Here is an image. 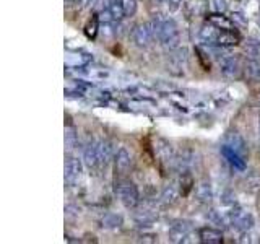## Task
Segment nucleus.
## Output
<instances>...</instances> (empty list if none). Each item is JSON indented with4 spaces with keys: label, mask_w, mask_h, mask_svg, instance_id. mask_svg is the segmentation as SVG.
I'll use <instances>...</instances> for the list:
<instances>
[{
    "label": "nucleus",
    "mask_w": 260,
    "mask_h": 244,
    "mask_svg": "<svg viewBox=\"0 0 260 244\" xmlns=\"http://www.w3.org/2000/svg\"><path fill=\"white\" fill-rule=\"evenodd\" d=\"M153 38H156L153 22L138 24V26L134 30V41L138 48H147L148 44L153 41Z\"/></svg>",
    "instance_id": "nucleus-3"
},
{
    "label": "nucleus",
    "mask_w": 260,
    "mask_h": 244,
    "mask_svg": "<svg viewBox=\"0 0 260 244\" xmlns=\"http://www.w3.org/2000/svg\"><path fill=\"white\" fill-rule=\"evenodd\" d=\"M117 194L120 197V202H122L127 208H134L138 204V190L134 182H129V181L120 182L117 188Z\"/></svg>",
    "instance_id": "nucleus-2"
},
{
    "label": "nucleus",
    "mask_w": 260,
    "mask_h": 244,
    "mask_svg": "<svg viewBox=\"0 0 260 244\" xmlns=\"http://www.w3.org/2000/svg\"><path fill=\"white\" fill-rule=\"evenodd\" d=\"M78 145V137L73 130H67L65 132V146L68 150H73L75 146Z\"/></svg>",
    "instance_id": "nucleus-22"
},
{
    "label": "nucleus",
    "mask_w": 260,
    "mask_h": 244,
    "mask_svg": "<svg viewBox=\"0 0 260 244\" xmlns=\"http://www.w3.org/2000/svg\"><path fill=\"white\" fill-rule=\"evenodd\" d=\"M85 33L88 38H94L98 33V18H93V20L86 24V28H85Z\"/></svg>",
    "instance_id": "nucleus-25"
},
{
    "label": "nucleus",
    "mask_w": 260,
    "mask_h": 244,
    "mask_svg": "<svg viewBox=\"0 0 260 244\" xmlns=\"http://www.w3.org/2000/svg\"><path fill=\"white\" fill-rule=\"evenodd\" d=\"M220 68H221V74L228 76V78H236L241 74V62L238 57L226 56L220 60Z\"/></svg>",
    "instance_id": "nucleus-5"
},
{
    "label": "nucleus",
    "mask_w": 260,
    "mask_h": 244,
    "mask_svg": "<svg viewBox=\"0 0 260 244\" xmlns=\"http://www.w3.org/2000/svg\"><path fill=\"white\" fill-rule=\"evenodd\" d=\"M241 42V36L238 33H234L233 30H220L217 44L220 46H236Z\"/></svg>",
    "instance_id": "nucleus-10"
},
{
    "label": "nucleus",
    "mask_w": 260,
    "mask_h": 244,
    "mask_svg": "<svg viewBox=\"0 0 260 244\" xmlns=\"http://www.w3.org/2000/svg\"><path fill=\"white\" fill-rule=\"evenodd\" d=\"M230 218H231L233 226L241 230V231H247V230H251L254 226V216L249 214V212H246L243 208L233 210Z\"/></svg>",
    "instance_id": "nucleus-4"
},
{
    "label": "nucleus",
    "mask_w": 260,
    "mask_h": 244,
    "mask_svg": "<svg viewBox=\"0 0 260 244\" xmlns=\"http://www.w3.org/2000/svg\"><path fill=\"white\" fill-rule=\"evenodd\" d=\"M192 188H194V179H192V176H190L189 172L182 174V178H181V194L182 196H189V192L192 190Z\"/></svg>",
    "instance_id": "nucleus-19"
},
{
    "label": "nucleus",
    "mask_w": 260,
    "mask_h": 244,
    "mask_svg": "<svg viewBox=\"0 0 260 244\" xmlns=\"http://www.w3.org/2000/svg\"><path fill=\"white\" fill-rule=\"evenodd\" d=\"M81 176V163L80 160L68 156L65 160V181L68 184H75Z\"/></svg>",
    "instance_id": "nucleus-6"
},
{
    "label": "nucleus",
    "mask_w": 260,
    "mask_h": 244,
    "mask_svg": "<svg viewBox=\"0 0 260 244\" xmlns=\"http://www.w3.org/2000/svg\"><path fill=\"white\" fill-rule=\"evenodd\" d=\"M225 146H226V148H230V150L238 152V153L244 152V142H243V138L238 136V134H231V136H228Z\"/></svg>",
    "instance_id": "nucleus-14"
},
{
    "label": "nucleus",
    "mask_w": 260,
    "mask_h": 244,
    "mask_svg": "<svg viewBox=\"0 0 260 244\" xmlns=\"http://www.w3.org/2000/svg\"><path fill=\"white\" fill-rule=\"evenodd\" d=\"M153 24L156 38L164 48L174 49L179 46V30L173 20H155Z\"/></svg>",
    "instance_id": "nucleus-1"
},
{
    "label": "nucleus",
    "mask_w": 260,
    "mask_h": 244,
    "mask_svg": "<svg viewBox=\"0 0 260 244\" xmlns=\"http://www.w3.org/2000/svg\"><path fill=\"white\" fill-rule=\"evenodd\" d=\"M247 76L256 82H260V62L259 60H249L246 64Z\"/></svg>",
    "instance_id": "nucleus-15"
},
{
    "label": "nucleus",
    "mask_w": 260,
    "mask_h": 244,
    "mask_svg": "<svg viewBox=\"0 0 260 244\" xmlns=\"http://www.w3.org/2000/svg\"><path fill=\"white\" fill-rule=\"evenodd\" d=\"M83 158H85V164L90 170H94V168H98V166H101V163H99V153H98V144H90V145H88L85 148Z\"/></svg>",
    "instance_id": "nucleus-8"
},
{
    "label": "nucleus",
    "mask_w": 260,
    "mask_h": 244,
    "mask_svg": "<svg viewBox=\"0 0 260 244\" xmlns=\"http://www.w3.org/2000/svg\"><path fill=\"white\" fill-rule=\"evenodd\" d=\"M218 34H220V30L218 28H215V26H205V28H202V31H200V40L204 41L205 44H217Z\"/></svg>",
    "instance_id": "nucleus-12"
},
{
    "label": "nucleus",
    "mask_w": 260,
    "mask_h": 244,
    "mask_svg": "<svg viewBox=\"0 0 260 244\" xmlns=\"http://www.w3.org/2000/svg\"><path fill=\"white\" fill-rule=\"evenodd\" d=\"M120 5H122L124 15L125 16H134L137 12V0H120Z\"/></svg>",
    "instance_id": "nucleus-20"
},
{
    "label": "nucleus",
    "mask_w": 260,
    "mask_h": 244,
    "mask_svg": "<svg viewBox=\"0 0 260 244\" xmlns=\"http://www.w3.org/2000/svg\"><path fill=\"white\" fill-rule=\"evenodd\" d=\"M226 0H213V10L215 12H225Z\"/></svg>",
    "instance_id": "nucleus-26"
},
{
    "label": "nucleus",
    "mask_w": 260,
    "mask_h": 244,
    "mask_svg": "<svg viewBox=\"0 0 260 244\" xmlns=\"http://www.w3.org/2000/svg\"><path fill=\"white\" fill-rule=\"evenodd\" d=\"M80 2H81V4H83V5H85V7H88V5H91V4L94 2V0H80Z\"/></svg>",
    "instance_id": "nucleus-28"
},
{
    "label": "nucleus",
    "mask_w": 260,
    "mask_h": 244,
    "mask_svg": "<svg viewBox=\"0 0 260 244\" xmlns=\"http://www.w3.org/2000/svg\"><path fill=\"white\" fill-rule=\"evenodd\" d=\"M130 166H132L130 153L127 152L125 148H120L117 152V155H116V170L120 172V174H125V172L130 170Z\"/></svg>",
    "instance_id": "nucleus-9"
},
{
    "label": "nucleus",
    "mask_w": 260,
    "mask_h": 244,
    "mask_svg": "<svg viewBox=\"0 0 260 244\" xmlns=\"http://www.w3.org/2000/svg\"><path fill=\"white\" fill-rule=\"evenodd\" d=\"M135 218L140 224H147V223H151L155 220V215H151L148 210H145V212H138V214L135 215Z\"/></svg>",
    "instance_id": "nucleus-24"
},
{
    "label": "nucleus",
    "mask_w": 260,
    "mask_h": 244,
    "mask_svg": "<svg viewBox=\"0 0 260 244\" xmlns=\"http://www.w3.org/2000/svg\"><path fill=\"white\" fill-rule=\"evenodd\" d=\"M199 236H200V241L205 242V244H220L223 242V233L220 230H215V228H202L199 231Z\"/></svg>",
    "instance_id": "nucleus-7"
},
{
    "label": "nucleus",
    "mask_w": 260,
    "mask_h": 244,
    "mask_svg": "<svg viewBox=\"0 0 260 244\" xmlns=\"http://www.w3.org/2000/svg\"><path fill=\"white\" fill-rule=\"evenodd\" d=\"M98 153H99L101 166H107L109 160L112 158V145L109 142H99L98 144Z\"/></svg>",
    "instance_id": "nucleus-11"
},
{
    "label": "nucleus",
    "mask_w": 260,
    "mask_h": 244,
    "mask_svg": "<svg viewBox=\"0 0 260 244\" xmlns=\"http://www.w3.org/2000/svg\"><path fill=\"white\" fill-rule=\"evenodd\" d=\"M197 197H199V200L200 202H210L212 200V197H213V190H212V186L210 182H200L197 186Z\"/></svg>",
    "instance_id": "nucleus-13"
},
{
    "label": "nucleus",
    "mask_w": 260,
    "mask_h": 244,
    "mask_svg": "<svg viewBox=\"0 0 260 244\" xmlns=\"http://www.w3.org/2000/svg\"><path fill=\"white\" fill-rule=\"evenodd\" d=\"M246 52L251 57H260V42L257 41H249L246 44Z\"/></svg>",
    "instance_id": "nucleus-23"
},
{
    "label": "nucleus",
    "mask_w": 260,
    "mask_h": 244,
    "mask_svg": "<svg viewBox=\"0 0 260 244\" xmlns=\"http://www.w3.org/2000/svg\"><path fill=\"white\" fill-rule=\"evenodd\" d=\"M75 2H77V0H65V4H67V5H73Z\"/></svg>",
    "instance_id": "nucleus-29"
},
{
    "label": "nucleus",
    "mask_w": 260,
    "mask_h": 244,
    "mask_svg": "<svg viewBox=\"0 0 260 244\" xmlns=\"http://www.w3.org/2000/svg\"><path fill=\"white\" fill-rule=\"evenodd\" d=\"M176 197H177V192H176V189L173 188V186L166 188L163 190V194H161V198H163L164 204H173L176 200Z\"/></svg>",
    "instance_id": "nucleus-21"
},
{
    "label": "nucleus",
    "mask_w": 260,
    "mask_h": 244,
    "mask_svg": "<svg viewBox=\"0 0 260 244\" xmlns=\"http://www.w3.org/2000/svg\"><path fill=\"white\" fill-rule=\"evenodd\" d=\"M189 231H190V224L187 222H177L173 226V230H171V234H173V238H182L186 236Z\"/></svg>",
    "instance_id": "nucleus-18"
},
{
    "label": "nucleus",
    "mask_w": 260,
    "mask_h": 244,
    "mask_svg": "<svg viewBox=\"0 0 260 244\" xmlns=\"http://www.w3.org/2000/svg\"><path fill=\"white\" fill-rule=\"evenodd\" d=\"M169 4H173V8H177V5L181 4V0H169Z\"/></svg>",
    "instance_id": "nucleus-27"
},
{
    "label": "nucleus",
    "mask_w": 260,
    "mask_h": 244,
    "mask_svg": "<svg viewBox=\"0 0 260 244\" xmlns=\"http://www.w3.org/2000/svg\"><path fill=\"white\" fill-rule=\"evenodd\" d=\"M208 20H210L215 26H218L221 30H231L233 28V20H228L226 16H220V15H210L208 16Z\"/></svg>",
    "instance_id": "nucleus-17"
},
{
    "label": "nucleus",
    "mask_w": 260,
    "mask_h": 244,
    "mask_svg": "<svg viewBox=\"0 0 260 244\" xmlns=\"http://www.w3.org/2000/svg\"><path fill=\"white\" fill-rule=\"evenodd\" d=\"M103 228H109V230H114V228H119L120 224H122V218L116 214H107L104 218H103Z\"/></svg>",
    "instance_id": "nucleus-16"
}]
</instances>
